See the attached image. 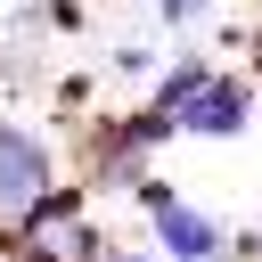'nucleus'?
I'll list each match as a JSON object with an SVG mask.
<instances>
[{
    "mask_svg": "<svg viewBox=\"0 0 262 262\" xmlns=\"http://www.w3.org/2000/svg\"><path fill=\"white\" fill-rule=\"evenodd\" d=\"M8 246H16V262H106V229L90 221V188L82 180H57L16 229H8Z\"/></svg>",
    "mask_w": 262,
    "mask_h": 262,
    "instance_id": "f257e3e1",
    "label": "nucleus"
},
{
    "mask_svg": "<svg viewBox=\"0 0 262 262\" xmlns=\"http://www.w3.org/2000/svg\"><path fill=\"white\" fill-rule=\"evenodd\" d=\"M131 205L147 213V229H156V254H164V262H221V254H229V237H237L221 213H205V205H196V196H180L172 180H139V188H131Z\"/></svg>",
    "mask_w": 262,
    "mask_h": 262,
    "instance_id": "f03ea898",
    "label": "nucleus"
},
{
    "mask_svg": "<svg viewBox=\"0 0 262 262\" xmlns=\"http://www.w3.org/2000/svg\"><path fill=\"white\" fill-rule=\"evenodd\" d=\"M49 188H57V147H49L33 123L0 115V229H16Z\"/></svg>",
    "mask_w": 262,
    "mask_h": 262,
    "instance_id": "7ed1b4c3",
    "label": "nucleus"
},
{
    "mask_svg": "<svg viewBox=\"0 0 262 262\" xmlns=\"http://www.w3.org/2000/svg\"><path fill=\"white\" fill-rule=\"evenodd\" d=\"M246 123H254V74H213L205 82V98L180 115V139H246Z\"/></svg>",
    "mask_w": 262,
    "mask_h": 262,
    "instance_id": "20e7f679",
    "label": "nucleus"
},
{
    "mask_svg": "<svg viewBox=\"0 0 262 262\" xmlns=\"http://www.w3.org/2000/svg\"><path fill=\"white\" fill-rule=\"evenodd\" d=\"M213 74H221V66H213L205 49H180V57H164V74L147 82V115H156V123L180 139V115L205 98V82H213Z\"/></svg>",
    "mask_w": 262,
    "mask_h": 262,
    "instance_id": "39448f33",
    "label": "nucleus"
},
{
    "mask_svg": "<svg viewBox=\"0 0 262 262\" xmlns=\"http://www.w3.org/2000/svg\"><path fill=\"white\" fill-rule=\"evenodd\" d=\"M156 74H164V49L156 41H115L106 49V82H123V90H147Z\"/></svg>",
    "mask_w": 262,
    "mask_h": 262,
    "instance_id": "423d86ee",
    "label": "nucleus"
},
{
    "mask_svg": "<svg viewBox=\"0 0 262 262\" xmlns=\"http://www.w3.org/2000/svg\"><path fill=\"white\" fill-rule=\"evenodd\" d=\"M147 8H156L164 25H205V16H213V0H147Z\"/></svg>",
    "mask_w": 262,
    "mask_h": 262,
    "instance_id": "0eeeda50",
    "label": "nucleus"
},
{
    "mask_svg": "<svg viewBox=\"0 0 262 262\" xmlns=\"http://www.w3.org/2000/svg\"><path fill=\"white\" fill-rule=\"evenodd\" d=\"M106 262H164L156 246H106Z\"/></svg>",
    "mask_w": 262,
    "mask_h": 262,
    "instance_id": "6e6552de",
    "label": "nucleus"
},
{
    "mask_svg": "<svg viewBox=\"0 0 262 262\" xmlns=\"http://www.w3.org/2000/svg\"><path fill=\"white\" fill-rule=\"evenodd\" d=\"M254 90H262V33H254Z\"/></svg>",
    "mask_w": 262,
    "mask_h": 262,
    "instance_id": "1a4fd4ad",
    "label": "nucleus"
}]
</instances>
